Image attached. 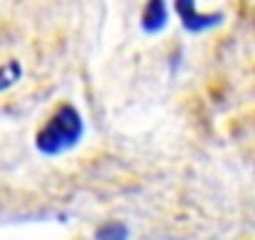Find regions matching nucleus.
Instances as JSON below:
<instances>
[{
  "instance_id": "1",
  "label": "nucleus",
  "mask_w": 255,
  "mask_h": 240,
  "mask_svg": "<svg viewBox=\"0 0 255 240\" xmlns=\"http://www.w3.org/2000/svg\"><path fill=\"white\" fill-rule=\"evenodd\" d=\"M83 135V118L73 105H60L50 120L38 130L35 135V145L43 155H58L63 150H70L73 145H78Z\"/></svg>"
},
{
  "instance_id": "2",
  "label": "nucleus",
  "mask_w": 255,
  "mask_h": 240,
  "mask_svg": "<svg viewBox=\"0 0 255 240\" xmlns=\"http://www.w3.org/2000/svg\"><path fill=\"white\" fill-rule=\"evenodd\" d=\"M175 10L183 20V25L193 33H200V30H208L213 25H218L223 20L220 13H213V15H203L198 10V0H175Z\"/></svg>"
},
{
  "instance_id": "3",
  "label": "nucleus",
  "mask_w": 255,
  "mask_h": 240,
  "mask_svg": "<svg viewBox=\"0 0 255 240\" xmlns=\"http://www.w3.org/2000/svg\"><path fill=\"white\" fill-rule=\"evenodd\" d=\"M168 10H165V0H148V8L143 13V28L148 33H155L165 25Z\"/></svg>"
},
{
  "instance_id": "4",
  "label": "nucleus",
  "mask_w": 255,
  "mask_h": 240,
  "mask_svg": "<svg viewBox=\"0 0 255 240\" xmlns=\"http://www.w3.org/2000/svg\"><path fill=\"white\" fill-rule=\"evenodd\" d=\"M95 240H128V228L123 223H105L95 233Z\"/></svg>"
},
{
  "instance_id": "5",
  "label": "nucleus",
  "mask_w": 255,
  "mask_h": 240,
  "mask_svg": "<svg viewBox=\"0 0 255 240\" xmlns=\"http://www.w3.org/2000/svg\"><path fill=\"white\" fill-rule=\"evenodd\" d=\"M18 78H20V65H18L15 60H10V63H5V65H0V90L10 88Z\"/></svg>"
}]
</instances>
